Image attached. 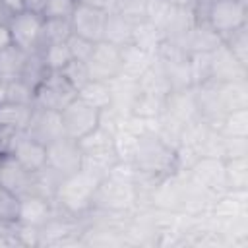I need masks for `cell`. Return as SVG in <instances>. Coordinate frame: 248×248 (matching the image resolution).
Masks as SVG:
<instances>
[{"mask_svg":"<svg viewBox=\"0 0 248 248\" xmlns=\"http://www.w3.org/2000/svg\"><path fill=\"white\" fill-rule=\"evenodd\" d=\"M66 45H68V50H70L72 58H74V60H79V62H87V58L91 56L93 46H95V43H93V41L83 39V37L74 35V33L68 37Z\"/></svg>","mask_w":248,"mask_h":248,"instance_id":"4316f807","label":"cell"},{"mask_svg":"<svg viewBox=\"0 0 248 248\" xmlns=\"http://www.w3.org/2000/svg\"><path fill=\"white\" fill-rule=\"evenodd\" d=\"M52 213L48 196L31 192L19 198L17 203V225L21 227H43Z\"/></svg>","mask_w":248,"mask_h":248,"instance_id":"7c38bea8","label":"cell"},{"mask_svg":"<svg viewBox=\"0 0 248 248\" xmlns=\"http://www.w3.org/2000/svg\"><path fill=\"white\" fill-rule=\"evenodd\" d=\"M0 159H2V155H0Z\"/></svg>","mask_w":248,"mask_h":248,"instance_id":"d6a6232c","label":"cell"},{"mask_svg":"<svg viewBox=\"0 0 248 248\" xmlns=\"http://www.w3.org/2000/svg\"><path fill=\"white\" fill-rule=\"evenodd\" d=\"M192 174L194 180L198 182V186L217 192V190H227L225 184V165L221 157H207L202 155L198 157V161L192 167Z\"/></svg>","mask_w":248,"mask_h":248,"instance_id":"4fadbf2b","label":"cell"},{"mask_svg":"<svg viewBox=\"0 0 248 248\" xmlns=\"http://www.w3.org/2000/svg\"><path fill=\"white\" fill-rule=\"evenodd\" d=\"M8 103V81L0 79V105Z\"/></svg>","mask_w":248,"mask_h":248,"instance_id":"4dcf8cb0","label":"cell"},{"mask_svg":"<svg viewBox=\"0 0 248 248\" xmlns=\"http://www.w3.org/2000/svg\"><path fill=\"white\" fill-rule=\"evenodd\" d=\"M107 16H108V12L79 0L76 10H74V14H72V17H70L72 33L79 35L83 39H89L93 43H99V41L105 39Z\"/></svg>","mask_w":248,"mask_h":248,"instance_id":"8fae6325","label":"cell"},{"mask_svg":"<svg viewBox=\"0 0 248 248\" xmlns=\"http://www.w3.org/2000/svg\"><path fill=\"white\" fill-rule=\"evenodd\" d=\"M219 132L229 138H246L248 136V107L232 108L221 118Z\"/></svg>","mask_w":248,"mask_h":248,"instance_id":"ffe728a7","label":"cell"},{"mask_svg":"<svg viewBox=\"0 0 248 248\" xmlns=\"http://www.w3.org/2000/svg\"><path fill=\"white\" fill-rule=\"evenodd\" d=\"M205 23L223 41L246 25V0H207Z\"/></svg>","mask_w":248,"mask_h":248,"instance_id":"3957f363","label":"cell"},{"mask_svg":"<svg viewBox=\"0 0 248 248\" xmlns=\"http://www.w3.org/2000/svg\"><path fill=\"white\" fill-rule=\"evenodd\" d=\"M78 97L85 101L87 105L95 107L101 112H108L112 107V85L110 81H101V79H89L79 91Z\"/></svg>","mask_w":248,"mask_h":248,"instance_id":"e0dca14e","label":"cell"},{"mask_svg":"<svg viewBox=\"0 0 248 248\" xmlns=\"http://www.w3.org/2000/svg\"><path fill=\"white\" fill-rule=\"evenodd\" d=\"M12 45H14L12 43V33H10V27H8L6 19H4V21H0V54L4 50H8Z\"/></svg>","mask_w":248,"mask_h":248,"instance_id":"83f0119b","label":"cell"},{"mask_svg":"<svg viewBox=\"0 0 248 248\" xmlns=\"http://www.w3.org/2000/svg\"><path fill=\"white\" fill-rule=\"evenodd\" d=\"M33 112H35L33 105L8 101V103L0 105V128L14 132V134L25 132L33 118Z\"/></svg>","mask_w":248,"mask_h":248,"instance_id":"2e32d148","label":"cell"},{"mask_svg":"<svg viewBox=\"0 0 248 248\" xmlns=\"http://www.w3.org/2000/svg\"><path fill=\"white\" fill-rule=\"evenodd\" d=\"M223 165H225V184H227V190H246V184H248L246 155L227 157V159H223Z\"/></svg>","mask_w":248,"mask_h":248,"instance_id":"d6986e66","label":"cell"},{"mask_svg":"<svg viewBox=\"0 0 248 248\" xmlns=\"http://www.w3.org/2000/svg\"><path fill=\"white\" fill-rule=\"evenodd\" d=\"M29 56H31L29 52L17 48L16 45H12L8 50H4L0 54V79H4L8 83L16 81V79H21Z\"/></svg>","mask_w":248,"mask_h":248,"instance_id":"ac0fdd59","label":"cell"},{"mask_svg":"<svg viewBox=\"0 0 248 248\" xmlns=\"http://www.w3.org/2000/svg\"><path fill=\"white\" fill-rule=\"evenodd\" d=\"M140 19L136 17H130L126 14H120V12H110L107 16V23H105V39L103 41H108L116 46H126L134 41V29H136V23Z\"/></svg>","mask_w":248,"mask_h":248,"instance_id":"9a60e30c","label":"cell"},{"mask_svg":"<svg viewBox=\"0 0 248 248\" xmlns=\"http://www.w3.org/2000/svg\"><path fill=\"white\" fill-rule=\"evenodd\" d=\"M0 186L4 190H8L10 194H14L16 198H21L25 194L31 192H39L41 186V178L35 172H29L27 169H23L12 155L4 153L0 159Z\"/></svg>","mask_w":248,"mask_h":248,"instance_id":"9c48e42d","label":"cell"},{"mask_svg":"<svg viewBox=\"0 0 248 248\" xmlns=\"http://www.w3.org/2000/svg\"><path fill=\"white\" fill-rule=\"evenodd\" d=\"M2 4H4V8H6L10 14L23 8V0H2Z\"/></svg>","mask_w":248,"mask_h":248,"instance_id":"f546056e","label":"cell"},{"mask_svg":"<svg viewBox=\"0 0 248 248\" xmlns=\"http://www.w3.org/2000/svg\"><path fill=\"white\" fill-rule=\"evenodd\" d=\"M0 2H2V0H0Z\"/></svg>","mask_w":248,"mask_h":248,"instance_id":"836d02e7","label":"cell"},{"mask_svg":"<svg viewBox=\"0 0 248 248\" xmlns=\"http://www.w3.org/2000/svg\"><path fill=\"white\" fill-rule=\"evenodd\" d=\"M8 155H12L23 169H27L29 172H43L46 169V145L35 138H31L27 132H17L12 138Z\"/></svg>","mask_w":248,"mask_h":248,"instance_id":"30bf717a","label":"cell"},{"mask_svg":"<svg viewBox=\"0 0 248 248\" xmlns=\"http://www.w3.org/2000/svg\"><path fill=\"white\" fill-rule=\"evenodd\" d=\"M225 45V48L232 54V58L242 66L246 68V60H248V37H246V25L236 29L234 33H231L229 37H225L221 41Z\"/></svg>","mask_w":248,"mask_h":248,"instance_id":"603a6c76","label":"cell"},{"mask_svg":"<svg viewBox=\"0 0 248 248\" xmlns=\"http://www.w3.org/2000/svg\"><path fill=\"white\" fill-rule=\"evenodd\" d=\"M46 155H48L46 170L50 174H54L58 180L78 172L83 167L81 149H79L78 141L68 136H62V138L50 141L46 145Z\"/></svg>","mask_w":248,"mask_h":248,"instance_id":"52a82bcc","label":"cell"},{"mask_svg":"<svg viewBox=\"0 0 248 248\" xmlns=\"http://www.w3.org/2000/svg\"><path fill=\"white\" fill-rule=\"evenodd\" d=\"M39 56H41V62L46 72H60L72 60V54H70L66 43L45 45V46H41Z\"/></svg>","mask_w":248,"mask_h":248,"instance_id":"44dd1931","label":"cell"},{"mask_svg":"<svg viewBox=\"0 0 248 248\" xmlns=\"http://www.w3.org/2000/svg\"><path fill=\"white\" fill-rule=\"evenodd\" d=\"M60 74H62V76L76 87V91H79V89L91 79L85 62H79V60H74V58L60 70Z\"/></svg>","mask_w":248,"mask_h":248,"instance_id":"d4e9b609","label":"cell"},{"mask_svg":"<svg viewBox=\"0 0 248 248\" xmlns=\"http://www.w3.org/2000/svg\"><path fill=\"white\" fill-rule=\"evenodd\" d=\"M178 155L161 136L155 134H140L138 147L134 153V165L145 174H167L172 172Z\"/></svg>","mask_w":248,"mask_h":248,"instance_id":"7a4b0ae2","label":"cell"},{"mask_svg":"<svg viewBox=\"0 0 248 248\" xmlns=\"http://www.w3.org/2000/svg\"><path fill=\"white\" fill-rule=\"evenodd\" d=\"M48 4V0H23V8L25 10H33V12H43V8Z\"/></svg>","mask_w":248,"mask_h":248,"instance_id":"f1b7e54d","label":"cell"},{"mask_svg":"<svg viewBox=\"0 0 248 248\" xmlns=\"http://www.w3.org/2000/svg\"><path fill=\"white\" fill-rule=\"evenodd\" d=\"M79 0H48L41 16L45 19H70Z\"/></svg>","mask_w":248,"mask_h":248,"instance_id":"cb8c5ba5","label":"cell"},{"mask_svg":"<svg viewBox=\"0 0 248 248\" xmlns=\"http://www.w3.org/2000/svg\"><path fill=\"white\" fill-rule=\"evenodd\" d=\"M103 178H105V174H101L93 169L81 167L78 172L64 176L58 182V186L54 190V198L68 211H74V213L81 211L95 202V194H97V188Z\"/></svg>","mask_w":248,"mask_h":248,"instance_id":"6da1fadb","label":"cell"},{"mask_svg":"<svg viewBox=\"0 0 248 248\" xmlns=\"http://www.w3.org/2000/svg\"><path fill=\"white\" fill-rule=\"evenodd\" d=\"M70 35H72L70 19H45V23H43V37H41V46L52 45V43H66ZM39 50H41V48H39Z\"/></svg>","mask_w":248,"mask_h":248,"instance_id":"7402d4cb","label":"cell"},{"mask_svg":"<svg viewBox=\"0 0 248 248\" xmlns=\"http://www.w3.org/2000/svg\"><path fill=\"white\" fill-rule=\"evenodd\" d=\"M76 97H78L76 87L60 72H46L41 78V81L35 85L33 105L37 108L60 112Z\"/></svg>","mask_w":248,"mask_h":248,"instance_id":"277c9868","label":"cell"},{"mask_svg":"<svg viewBox=\"0 0 248 248\" xmlns=\"http://www.w3.org/2000/svg\"><path fill=\"white\" fill-rule=\"evenodd\" d=\"M8 16H10V12L4 8V4L0 2V21H4V19H8Z\"/></svg>","mask_w":248,"mask_h":248,"instance_id":"1f68e13d","label":"cell"},{"mask_svg":"<svg viewBox=\"0 0 248 248\" xmlns=\"http://www.w3.org/2000/svg\"><path fill=\"white\" fill-rule=\"evenodd\" d=\"M17 203L19 198L10 194L0 186V223L4 225H17Z\"/></svg>","mask_w":248,"mask_h":248,"instance_id":"484cf974","label":"cell"},{"mask_svg":"<svg viewBox=\"0 0 248 248\" xmlns=\"http://www.w3.org/2000/svg\"><path fill=\"white\" fill-rule=\"evenodd\" d=\"M25 132L31 138L43 141L45 145H48L50 141L66 136L64 128H62V122H60V112L45 110V108H37V107H35L33 118H31V122H29Z\"/></svg>","mask_w":248,"mask_h":248,"instance_id":"5bb4252c","label":"cell"},{"mask_svg":"<svg viewBox=\"0 0 248 248\" xmlns=\"http://www.w3.org/2000/svg\"><path fill=\"white\" fill-rule=\"evenodd\" d=\"M101 120H103V112L87 105L79 97H76L72 103H68L60 110V122H62L64 134L76 141H79L81 138L89 136L95 128H99Z\"/></svg>","mask_w":248,"mask_h":248,"instance_id":"8992f818","label":"cell"},{"mask_svg":"<svg viewBox=\"0 0 248 248\" xmlns=\"http://www.w3.org/2000/svg\"><path fill=\"white\" fill-rule=\"evenodd\" d=\"M89 78L101 81H112L122 76V46L108 41H99L93 46L91 56L85 62Z\"/></svg>","mask_w":248,"mask_h":248,"instance_id":"ba28073f","label":"cell"},{"mask_svg":"<svg viewBox=\"0 0 248 248\" xmlns=\"http://www.w3.org/2000/svg\"><path fill=\"white\" fill-rule=\"evenodd\" d=\"M6 23L12 33V43L17 48H21L29 54L39 52L41 37H43V23H45V17L39 12L21 8L17 12H12L8 16Z\"/></svg>","mask_w":248,"mask_h":248,"instance_id":"5b68a950","label":"cell"}]
</instances>
